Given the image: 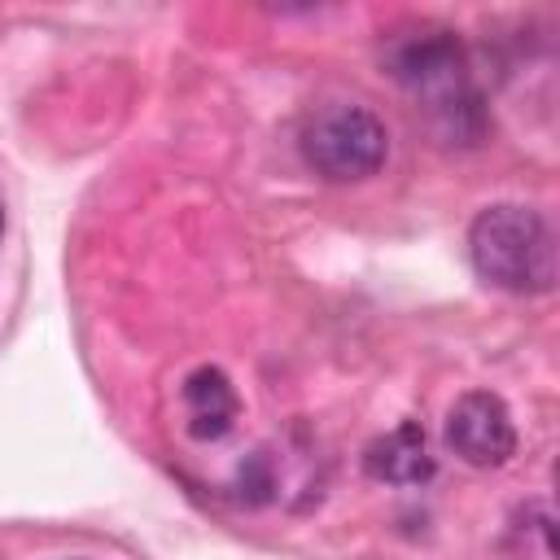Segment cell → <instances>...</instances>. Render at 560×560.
Segmentation results:
<instances>
[{
	"label": "cell",
	"mask_w": 560,
	"mask_h": 560,
	"mask_svg": "<svg viewBox=\"0 0 560 560\" xmlns=\"http://www.w3.org/2000/svg\"><path fill=\"white\" fill-rule=\"evenodd\" d=\"M381 61L394 74V83L416 101V109L424 114L438 140L464 144V149L486 140L490 109L472 79L468 52L451 26H438V22L398 26L389 31Z\"/></svg>",
	"instance_id": "obj_1"
},
{
	"label": "cell",
	"mask_w": 560,
	"mask_h": 560,
	"mask_svg": "<svg viewBox=\"0 0 560 560\" xmlns=\"http://www.w3.org/2000/svg\"><path fill=\"white\" fill-rule=\"evenodd\" d=\"M472 271L503 293L534 298L556 289V232L542 210L521 201H494L468 223Z\"/></svg>",
	"instance_id": "obj_2"
},
{
	"label": "cell",
	"mask_w": 560,
	"mask_h": 560,
	"mask_svg": "<svg viewBox=\"0 0 560 560\" xmlns=\"http://www.w3.org/2000/svg\"><path fill=\"white\" fill-rule=\"evenodd\" d=\"M302 162L328 184H359L372 179L389 158L385 122L359 101H332L315 109L302 127Z\"/></svg>",
	"instance_id": "obj_3"
},
{
	"label": "cell",
	"mask_w": 560,
	"mask_h": 560,
	"mask_svg": "<svg viewBox=\"0 0 560 560\" xmlns=\"http://www.w3.org/2000/svg\"><path fill=\"white\" fill-rule=\"evenodd\" d=\"M446 446L472 468H503L516 455V424L499 394L468 389L446 411Z\"/></svg>",
	"instance_id": "obj_4"
},
{
	"label": "cell",
	"mask_w": 560,
	"mask_h": 560,
	"mask_svg": "<svg viewBox=\"0 0 560 560\" xmlns=\"http://www.w3.org/2000/svg\"><path fill=\"white\" fill-rule=\"evenodd\" d=\"M363 472L385 486H424L438 472V459L429 455V438L420 420H402L389 433L372 438L363 446Z\"/></svg>",
	"instance_id": "obj_5"
},
{
	"label": "cell",
	"mask_w": 560,
	"mask_h": 560,
	"mask_svg": "<svg viewBox=\"0 0 560 560\" xmlns=\"http://www.w3.org/2000/svg\"><path fill=\"white\" fill-rule=\"evenodd\" d=\"M184 407H188V433L197 442H219L232 433L236 424V411H241V398L232 389V381L219 372V368H192L184 376Z\"/></svg>",
	"instance_id": "obj_6"
},
{
	"label": "cell",
	"mask_w": 560,
	"mask_h": 560,
	"mask_svg": "<svg viewBox=\"0 0 560 560\" xmlns=\"http://www.w3.org/2000/svg\"><path fill=\"white\" fill-rule=\"evenodd\" d=\"M0 232H4V210H0Z\"/></svg>",
	"instance_id": "obj_7"
}]
</instances>
